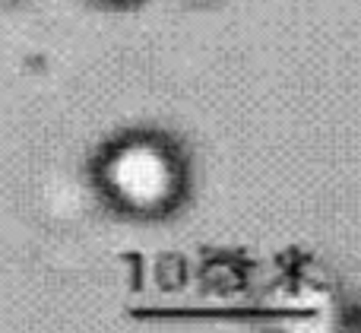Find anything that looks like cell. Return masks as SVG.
I'll use <instances>...</instances> for the list:
<instances>
[{
    "label": "cell",
    "instance_id": "cell-1",
    "mask_svg": "<svg viewBox=\"0 0 361 333\" xmlns=\"http://www.w3.org/2000/svg\"><path fill=\"white\" fill-rule=\"evenodd\" d=\"M108 181L124 200L137 207H152L171 194V165L152 146H127L108 165Z\"/></svg>",
    "mask_w": 361,
    "mask_h": 333
}]
</instances>
